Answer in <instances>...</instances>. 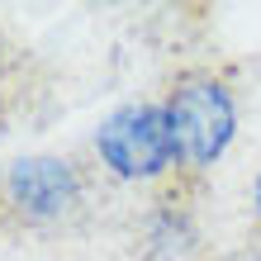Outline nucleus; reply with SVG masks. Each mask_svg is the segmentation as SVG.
<instances>
[{"instance_id":"nucleus-1","label":"nucleus","mask_w":261,"mask_h":261,"mask_svg":"<svg viewBox=\"0 0 261 261\" xmlns=\"http://www.w3.org/2000/svg\"><path fill=\"white\" fill-rule=\"evenodd\" d=\"M162 110H166V124H171V147H176L180 171H204L233 143V128H238L233 95H228L223 81H214L204 71L180 76L171 95L162 100Z\"/></svg>"},{"instance_id":"nucleus-2","label":"nucleus","mask_w":261,"mask_h":261,"mask_svg":"<svg viewBox=\"0 0 261 261\" xmlns=\"http://www.w3.org/2000/svg\"><path fill=\"white\" fill-rule=\"evenodd\" d=\"M95 147L105 166L124 180H152L166 166H176V147H171V124H166L162 105H124L100 124Z\"/></svg>"},{"instance_id":"nucleus-3","label":"nucleus","mask_w":261,"mask_h":261,"mask_svg":"<svg viewBox=\"0 0 261 261\" xmlns=\"http://www.w3.org/2000/svg\"><path fill=\"white\" fill-rule=\"evenodd\" d=\"M5 195L24 219H57L76 204L81 180H76V166L62 157H24L10 166Z\"/></svg>"},{"instance_id":"nucleus-4","label":"nucleus","mask_w":261,"mask_h":261,"mask_svg":"<svg viewBox=\"0 0 261 261\" xmlns=\"http://www.w3.org/2000/svg\"><path fill=\"white\" fill-rule=\"evenodd\" d=\"M252 195H256V214H261V176H256V190Z\"/></svg>"}]
</instances>
